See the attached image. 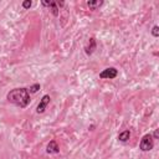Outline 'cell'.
Returning a JSON list of instances; mask_svg holds the SVG:
<instances>
[{"mask_svg": "<svg viewBox=\"0 0 159 159\" xmlns=\"http://www.w3.org/2000/svg\"><path fill=\"white\" fill-rule=\"evenodd\" d=\"M6 100L20 108H26L30 103V93L27 88H14L6 94Z\"/></svg>", "mask_w": 159, "mask_h": 159, "instance_id": "cell-1", "label": "cell"}, {"mask_svg": "<svg viewBox=\"0 0 159 159\" xmlns=\"http://www.w3.org/2000/svg\"><path fill=\"white\" fill-rule=\"evenodd\" d=\"M153 147H154V139H153L152 134H145L143 138L141 139V143H139L141 151H143V152H149V151L153 149Z\"/></svg>", "mask_w": 159, "mask_h": 159, "instance_id": "cell-2", "label": "cell"}, {"mask_svg": "<svg viewBox=\"0 0 159 159\" xmlns=\"http://www.w3.org/2000/svg\"><path fill=\"white\" fill-rule=\"evenodd\" d=\"M117 76H118V71H117V68H114V67L104 68L100 73V78H106V80H113Z\"/></svg>", "mask_w": 159, "mask_h": 159, "instance_id": "cell-3", "label": "cell"}, {"mask_svg": "<svg viewBox=\"0 0 159 159\" xmlns=\"http://www.w3.org/2000/svg\"><path fill=\"white\" fill-rule=\"evenodd\" d=\"M50 100H51V98H50L49 94H45V96L41 98L40 103L37 104L36 112H37V113H44V112H45V110H46V107H47V104L50 103Z\"/></svg>", "mask_w": 159, "mask_h": 159, "instance_id": "cell-4", "label": "cell"}, {"mask_svg": "<svg viewBox=\"0 0 159 159\" xmlns=\"http://www.w3.org/2000/svg\"><path fill=\"white\" fill-rule=\"evenodd\" d=\"M46 152H47L49 154H57V153L60 152V148H59L57 142H56V141H51V142L47 144V147H46Z\"/></svg>", "mask_w": 159, "mask_h": 159, "instance_id": "cell-5", "label": "cell"}, {"mask_svg": "<svg viewBox=\"0 0 159 159\" xmlns=\"http://www.w3.org/2000/svg\"><path fill=\"white\" fill-rule=\"evenodd\" d=\"M96 47H97V45H96V40H94L93 37H91L90 41H88V45L86 46V49H84V51H86V54H87V55H92L93 52H94V50H96Z\"/></svg>", "mask_w": 159, "mask_h": 159, "instance_id": "cell-6", "label": "cell"}, {"mask_svg": "<svg viewBox=\"0 0 159 159\" xmlns=\"http://www.w3.org/2000/svg\"><path fill=\"white\" fill-rule=\"evenodd\" d=\"M102 5H103V2H102V0H90V2H87V6H88L91 10H97V9H100Z\"/></svg>", "mask_w": 159, "mask_h": 159, "instance_id": "cell-7", "label": "cell"}, {"mask_svg": "<svg viewBox=\"0 0 159 159\" xmlns=\"http://www.w3.org/2000/svg\"><path fill=\"white\" fill-rule=\"evenodd\" d=\"M129 138H131V132L129 131H123V132H121L118 134V139L121 142H127Z\"/></svg>", "mask_w": 159, "mask_h": 159, "instance_id": "cell-8", "label": "cell"}, {"mask_svg": "<svg viewBox=\"0 0 159 159\" xmlns=\"http://www.w3.org/2000/svg\"><path fill=\"white\" fill-rule=\"evenodd\" d=\"M50 9H51V13H52V15L54 16H59V8H57V5H56V2H54V0H51V4H50V6H49Z\"/></svg>", "mask_w": 159, "mask_h": 159, "instance_id": "cell-9", "label": "cell"}, {"mask_svg": "<svg viewBox=\"0 0 159 159\" xmlns=\"http://www.w3.org/2000/svg\"><path fill=\"white\" fill-rule=\"evenodd\" d=\"M39 90H40V84L35 83V84H33V86H30V88L27 91H29V93H36Z\"/></svg>", "mask_w": 159, "mask_h": 159, "instance_id": "cell-10", "label": "cell"}, {"mask_svg": "<svg viewBox=\"0 0 159 159\" xmlns=\"http://www.w3.org/2000/svg\"><path fill=\"white\" fill-rule=\"evenodd\" d=\"M152 35L154 36V37H158L159 36V26H153V29H152Z\"/></svg>", "mask_w": 159, "mask_h": 159, "instance_id": "cell-11", "label": "cell"}, {"mask_svg": "<svg viewBox=\"0 0 159 159\" xmlns=\"http://www.w3.org/2000/svg\"><path fill=\"white\" fill-rule=\"evenodd\" d=\"M31 5H33V2H31V0H25V2H23V8L24 9H30Z\"/></svg>", "mask_w": 159, "mask_h": 159, "instance_id": "cell-12", "label": "cell"}, {"mask_svg": "<svg viewBox=\"0 0 159 159\" xmlns=\"http://www.w3.org/2000/svg\"><path fill=\"white\" fill-rule=\"evenodd\" d=\"M41 4L44 5V6H50V4H51V0H49V2H46V0H42V2H41Z\"/></svg>", "mask_w": 159, "mask_h": 159, "instance_id": "cell-13", "label": "cell"}, {"mask_svg": "<svg viewBox=\"0 0 159 159\" xmlns=\"http://www.w3.org/2000/svg\"><path fill=\"white\" fill-rule=\"evenodd\" d=\"M152 137H153V139H158V137H159V132H158V131H155V132H154V134H153Z\"/></svg>", "mask_w": 159, "mask_h": 159, "instance_id": "cell-14", "label": "cell"}, {"mask_svg": "<svg viewBox=\"0 0 159 159\" xmlns=\"http://www.w3.org/2000/svg\"><path fill=\"white\" fill-rule=\"evenodd\" d=\"M56 5L57 6H63V2H56Z\"/></svg>", "mask_w": 159, "mask_h": 159, "instance_id": "cell-15", "label": "cell"}]
</instances>
